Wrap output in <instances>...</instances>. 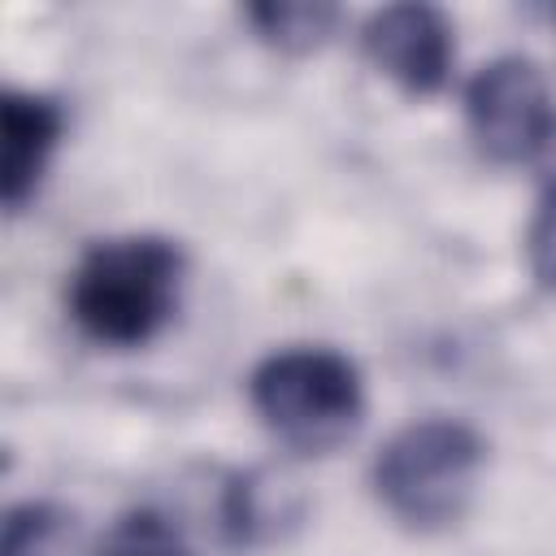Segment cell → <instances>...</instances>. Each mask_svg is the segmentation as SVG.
Returning a JSON list of instances; mask_svg holds the SVG:
<instances>
[{
    "mask_svg": "<svg viewBox=\"0 0 556 556\" xmlns=\"http://www.w3.org/2000/svg\"><path fill=\"white\" fill-rule=\"evenodd\" d=\"M187 256L165 235H117L83 252L70 274V317L100 348H143L178 313Z\"/></svg>",
    "mask_w": 556,
    "mask_h": 556,
    "instance_id": "1",
    "label": "cell"
},
{
    "mask_svg": "<svg viewBox=\"0 0 556 556\" xmlns=\"http://www.w3.org/2000/svg\"><path fill=\"white\" fill-rule=\"evenodd\" d=\"M486 460L482 434L460 417H421L395 430L374 456L378 504L417 534L465 517Z\"/></svg>",
    "mask_w": 556,
    "mask_h": 556,
    "instance_id": "2",
    "label": "cell"
},
{
    "mask_svg": "<svg viewBox=\"0 0 556 556\" xmlns=\"http://www.w3.org/2000/svg\"><path fill=\"white\" fill-rule=\"evenodd\" d=\"M248 400L278 443L308 456H326L348 443L365 417L356 361L313 343L269 352L248 378Z\"/></svg>",
    "mask_w": 556,
    "mask_h": 556,
    "instance_id": "3",
    "label": "cell"
},
{
    "mask_svg": "<svg viewBox=\"0 0 556 556\" xmlns=\"http://www.w3.org/2000/svg\"><path fill=\"white\" fill-rule=\"evenodd\" d=\"M465 122L495 165L539 161L556 139V100L530 56H495L465 87Z\"/></svg>",
    "mask_w": 556,
    "mask_h": 556,
    "instance_id": "4",
    "label": "cell"
},
{
    "mask_svg": "<svg viewBox=\"0 0 556 556\" xmlns=\"http://www.w3.org/2000/svg\"><path fill=\"white\" fill-rule=\"evenodd\" d=\"M365 56L408 96H434L452 74V26L434 4H387L361 30Z\"/></svg>",
    "mask_w": 556,
    "mask_h": 556,
    "instance_id": "5",
    "label": "cell"
},
{
    "mask_svg": "<svg viewBox=\"0 0 556 556\" xmlns=\"http://www.w3.org/2000/svg\"><path fill=\"white\" fill-rule=\"evenodd\" d=\"M65 113L56 100L35 91H4L0 96V195L9 213H22L61 143Z\"/></svg>",
    "mask_w": 556,
    "mask_h": 556,
    "instance_id": "6",
    "label": "cell"
},
{
    "mask_svg": "<svg viewBox=\"0 0 556 556\" xmlns=\"http://www.w3.org/2000/svg\"><path fill=\"white\" fill-rule=\"evenodd\" d=\"M248 22L256 26V35L278 48V52H313L317 43L330 39L339 9L330 4H252Z\"/></svg>",
    "mask_w": 556,
    "mask_h": 556,
    "instance_id": "7",
    "label": "cell"
},
{
    "mask_svg": "<svg viewBox=\"0 0 556 556\" xmlns=\"http://www.w3.org/2000/svg\"><path fill=\"white\" fill-rule=\"evenodd\" d=\"M65 543H70V517L56 504L26 500L4 513L0 556H65Z\"/></svg>",
    "mask_w": 556,
    "mask_h": 556,
    "instance_id": "8",
    "label": "cell"
},
{
    "mask_svg": "<svg viewBox=\"0 0 556 556\" xmlns=\"http://www.w3.org/2000/svg\"><path fill=\"white\" fill-rule=\"evenodd\" d=\"M96 556H191V547H187L182 530L165 513L130 508L109 526V534L96 547Z\"/></svg>",
    "mask_w": 556,
    "mask_h": 556,
    "instance_id": "9",
    "label": "cell"
},
{
    "mask_svg": "<svg viewBox=\"0 0 556 556\" xmlns=\"http://www.w3.org/2000/svg\"><path fill=\"white\" fill-rule=\"evenodd\" d=\"M539 161H543V191L530 217L526 256H530V274L539 278V287L556 291V139Z\"/></svg>",
    "mask_w": 556,
    "mask_h": 556,
    "instance_id": "10",
    "label": "cell"
}]
</instances>
